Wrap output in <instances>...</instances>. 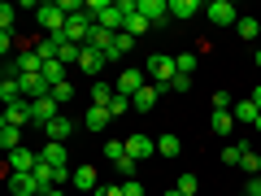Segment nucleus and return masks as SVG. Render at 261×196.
<instances>
[{
	"label": "nucleus",
	"instance_id": "nucleus-45",
	"mask_svg": "<svg viewBox=\"0 0 261 196\" xmlns=\"http://www.w3.org/2000/svg\"><path fill=\"white\" fill-rule=\"evenodd\" d=\"M252 65H257V70H261V48H257V53H252Z\"/></svg>",
	"mask_w": 261,
	"mask_h": 196
},
{
	"label": "nucleus",
	"instance_id": "nucleus-15",
	"mask_svg": "<svg viewBox=\"0 0 261 196\" xmlns=\"http://www.w3.org/2000/svg\"><path fill=\"white\" fill-rule=\"evenodd\" d=\"M196 13H205V5H200V0H170V18L187 22V18H196Z\"/></svg>",
	"mask_w": 261,
	"mask_h": 196
},
{
	"label": "nucleus",
	"instance_id": "nucleus-1",
	"mask_svg": "<svg viewBox=\"0 0 261 196\" xmlns=\"http://www.w3.org/2000/svg\"><path fill=\"white\" fill-rule=\"evenodd\" d=\"M144 75L152 79V87H170V83L178 79L174 57H170V53H152V57H148V70H144Z\"/></svg>",
	"mask_w": 261,
	"mask_h": 196
},
{
	"label": "nucleus",
	"instance_id": "nucleus-40",
	"mask_svg": "<svg viewBox=\"0 0 261 196\" xmlns=\"http://www.w3.org/2000/svg\"><path fill=\"white\" fill-rule=\"evenodd\" d=\"M122 192H126V196H144V183H140V179H126V183H122Z\"/></svg>",
	"mask_w": 261,
	"mask_h": 196
},
{
	"label": "nucleus",
	"instance_id": "nucleus-44",
	"mask_svg": "<svg viewBox=\"0 0 261 196\" xmlns=\"http://www.w3.org/2000/svg\"><path fill=\"white\" fill-rule=\"evenodd\" d=\"M252 101H257V109H261V83H257V87H252Z\"/></svg>",
	"mask_w": 261,
	"mask_h": 196
},
{
	"label": "nucleus",
	"instance_id": "nucleus-39",
	"mask_svg": "<svg viewBox=\"0 0 261 196\" xmlns=\"http://www.w3.org/2000/svg\"><path fill=\"white\" fill-rule=\"evenodd\" d=\"M109 113H113V118L130 113V96H113V101H109Z\"/></svg>",
	"mask_w": 261,
	"mask_h": 196
},
{
	"label": "nucleus",
	"instance_id": "nucleus-27",
	"mask_svg": "<svg viewBox=\"0 0 261 196\" xmlns=\"http://www.w3.org/2000/svg\"><path fill=\"white\" fill-rule=\"evenodd\" d=\"M13 22H18V5H0V35H13Z\"/></svg>",
	"mask_w": 261,
	"mask_h": 196
},
{
	"label": "nucleus",
	"instance_id": "nucleus-3",
	"mask_svg": "<svg viewBox=\"0 0 261 196\" xmlns=\"http://www.w3.org/2000/svg\"><path fill=\"white\" fill-rule=\"evenodd\" d=\"M152 153H157V140H152L148 131H135V135H126V157H135V161H148Z\"/></svg>",
	"mask_w": 261,
	"mask_h": 196
},
{
	"label": "nucleus",
	"instance_id": "nucleus-47",
	"mask_svg": "<svg viewBox=\"0 0 261 196\" xmlns=\"http://www.w3.org/2000/svg\"><path fill=\"white\" fill-rule=\"evenodd\" d=\"M252 127H257V131H261V118H257V122H252Z\"/></svg>",
	"mask_w": 261,
	"mask_h": 196
},
{
	"label": "nucleus",
	"instance_id": "nucleus-42",
	"mask_svg": "<svg viewBox=\"0 0 261 196\" xmlns=\"http://www.w3.org/2000/svg\"><path fill=\"white\" fill-rule=\"evenodd\" d=\"M244 196H261V175L248 179V187H244Z\"/></svg>",
	"mask_w": 261,
	"mask_h": 196
},
{
	"label": "nucleus",
	"instance_id": "nucleus-32",
	"mask_svg": "<svg viewBox=\"0 0 261 196\" xmlns=\"http://www.w3.org/2000/svg\"><path fill=\"white\" fill-rule=\"evenodd\" d=\"M148 27H152V22L144 18V13H130V18H126V35H148Z\"/></svg>",
	"mask_w": 261,
	"mask_h": 196
},
{
	"label": "nucleus",
	"instance_id": "nucleus-26",
	"mask_svg": "<svg viewBox=\"0 0 261 196\" xmlns=\"http://www.w3.org/2000/svg\"><path fill=\"white\" fill-rule=\"evenodd\" d=\"M248 149H252L248 140H235V144H226V149H222V161H226V166H240V161H244V153H248Z\"/></svg>",
	"mask_w": 261,
	"mask_h": 196
},
{
	"label": "nucleus",
	"instance_id": "nucleus-20",
	"mask_svg": "<svg viewBox=\"0 0 261 196\" xmlns=\"http://www.w3.org/2000/svg\"><path fill=\"white\" fill-rule=\"evenodd\" d=\"M130 48H135V35H126V31H118V35H113V48L105 53V61H118V57H126Z\"/></svg>",
	"mask_w": 261,
	"mask_h": 196
},
{
	"label": "nucleus",
	"instance_id": "nucleus-34",
	"mask_svg": "<svg viewBox=\"0 0 261 196\" xmlns=\"http://www.w3.org/2000/svg\"><path fill=\"white\" fill-rule=\"evenodd\" d=\"M105 157H109V161H122V157H126V140H109V144H105Z\"/></svg>",
	"mask_w": 261,
	"mask_h": 196
},
{
	"label": "nucleus",
	"instance_id": "nucleus-30",
	"mask_svg": "<svg viewBox=\"0 0 261 196\" xmlns=\"http://www.w3.org/2000/svg\"><path fill=\"white\" fill-rule=\"evenodd\" d=\"M231 127H235V113L231 109H218L214 113V131H218V135H231Z\"/></svg>",
	"mask_w": 261,
	"mask_h": 196
},
{
	"label": "nucleus",
	"instance_id": "nucleus-37",
	"mask_svg": "<svg viewBox=\"0 0 261 196\" xmlns=\"http://www.w3.org/2000/svg\"><path fill=\"white\" fill-rule=\"evenodd\" d=\"M218 109H235V96L226 92V87H218V92H214V113Z\"/></svg>",
	"mask_w": 261,
	"mask_h": 196
},
{
	"label": "nucleus",
	"instance_id": "nucleus-38",
	"mask_svg": "<svg viewBox=\"0 0 261 196\" xmlns=\"http://www.w3.org/2000/svg\"><path fill=\"white\" fill-rule=\"evenodd\" d=\"M53 101H57V105L74 101V83H57V87H53Z\"/></svg>",
	"mask_w": 261,
	"mask_h": 196
},
{
	"label": "nucleus",
	"instance_id": "nucleus-8",
	"mask_svg": "<svg viewBox=\"0 0 261 196\" xmlns=\"http://www.w3.org/2000/svg\"><path fill=\"white\" fill-rule=\"evenodd\" d=\"M35 166H39V153H31V149H13V153H9V166H5V175H31Z\"/></svg>",
	"mask_w": 261,
	"mask_h": 196
},
{
	"label": "nucleus",
	"instance_id": "nucleus-2",
	"mask_svg": "<svg viewBox=\"0 0 261 196\" xmlns=\"http://www.w3.org/2000/svg\"><path fill=\"white\" fill-rule=\"evenodd\" d=\"M35 22H39V31H44V35H61L70 18H65V9L57 5V0H44V5L35 9Z\"/></svg>",
	"mask_w": 261,
	"mask_h": 196
},
{
	"label": "nucleus",
	"instance_id": "nucleus-6",
	"mask_svg": "<svg viewBox=\"0 0 261 196\" xmlns=\"http://www.w3.org/2000/svg\"><path fill=\"white\" fill-rule=\"evenodd\" d=\"M144 79H148V75L130 65V70H122V75L113 79V92H118V96H135V92H140V87H148V83H144Z\"/></svg>",
	"mask_w": 261,
	"mask_h": 196
},
{
	"label": "nucleus",
	"instance_id": "nucleus-12",
	"mask_svg": "<svg viewBox=\"0 0 261 196\" xmlns=\"http://www.w3.org/2000/svg\"><path fill=\"white\" fill-rule=\"evenodd\" d=\"M44 135H48L53 144H65L70 135H74V122H70V118H53V122L44 127Z\"/></svg>",
	"mask_w": 261,
	"mask_h": 196
},
{
	"label": "nucleus",
	"instance_id": "nucleus-25",
	"mask_svg": "<svg viewBox=\"0 0 261 196\" xmlns=\"http://www.w3.org/2000/svg\"><path fill=\"white\" fill-rule=\"evenodd\" d=\"M57 61H61V65H79V61H83V48L70 44V39L61 35V53H57Z\"/></svg>",
	"mask_w": 261,
	"mask_h": 196
},
{
	"label": "nucleus",
	"instance_id": "nucleus-24",
	"mask_svg": "<svg viewBox=\"0 0 261 196\" xmlns=\"http://www.w3.org/2000/svg\"><path fill=\"white\" fill-rule=\"evenodd\" d=\"M65 70H70V65H61V61H44V70H39V75H44L48 87H57V83H65Z\"/></svg>",
	"mask_w": 261,
	"mask_h": 196
},
{
	"label": "nucleus",
	"instance_id": "nucleus-36",
	"mask_svg": "<svg viewBox=\"0 0 261 196\" xmlns=\"http://www.w3.org/2000/svg\"><path fill=\"white\" fill-rule=\"evenodd\" d=\"M174 187H178L183 196H196V187H200V179H196L192 170H187V175H178V183H174Z\"/></svg>",
	"mask_w": 261,
	"mask_h": 196
},
{
	"label": "nucleus",
	"instance_id": "nucleus-23",
	"mask_svg": "<svg viewBox=\"0 0 261 196\" xmlns=\"http://www.w3.org/2000/svg\"><path fill=\"white\" fill-rule=\"evenodd\" d=\"M0 149H5V153L22 149V127H9V122H0Z\"/></svg>",
	"mask_w": 261,
	"mask_h": 196
},
{
	"label": "nucleus",
	"instance_id": "nucleus-21",
	"mask_svg": "<svg viewBox=\"0 0 261 196\" xmlns=\"http://www.w3.org/2000/svg\"><path fill=\"white\" fill-rule=\"evenodd\" d=\"M196 65H200V53H192V48H187V53H174V70H178L183 79L196 75Z\"/></svg>",
	"mask_w": 261,
	"mask_h": 196
},
{
	"label": "nucleus",
	"instance_id": "nucleus-18",
	"mask_svg": "<svg viewBox=\"0 0 261 196\" xmlns=\"http://www.w3.org/2000/svg\"><path fill=\"white\" fill-rule=\"evenodd\" d=\"M5 122H9V127H27V122H31V101L5 105Z\"/></svg>",
	"mask_w": 261,
	"mask_h": 196
},
{
	"label": "nucleus",
	"instance_id": "nucleus-11",
	"mask_svg": "<svg viewBox=\"0 0 261 196\" xmlns=\"http://www.w3.org/2000/svg\"><path fill=\"white\" fill-rule=\"evenodd\" d=\"M39 157H44L48 166H57V170H70V153H65V144H53V140H48L44 149H39Z\"/></svg>",
	"mask_w": 261,
	"mask_h": 196
},
{
	"label": "nucleus",
	"instance_id": "nucleus-41",
	"mask_svg": "<svg viewBox=\"0 0 261 196\" xmlns=\"http://www.w3.org/2000/svg\"><path fill=\"white\" fill-rule=\"evenodd\" d=\"M92 196H126V192H122V187H113V183H100Z\"/></svg>",
	"mask_w": 261,
	"mask_h": 196
},
{
	"label": "nucleus",
	"instance_id": "nucleus-35",
	"mask_svg": "<svg viewBox=\"0 0 261 196\" xmlns=\"http://www.w3.org/2000/svg\"><path fill=\"white\" fill-rule=\"evenodd\" d=\"M240 170H244L248 179H252V175H261V157H257V153L248 149V153H244V161H240Z\"/></svg>",
	"mask_w": 261,
	"mask_h": 196
},
{
	"label": "nucleus",
	"instance_id": "nucleus-10",
	"mask_svg": "<svg viewBox=\"0 0 261 196\" xmlns=\"http://www.w3.org/2000/svg\"><path fill=\"white\" fill-rule=\"evenodd\" d=\"M96 27H105V31H113V35H118V31H126V13L118 9V0H109V9H105L100 18H96Z\"/></svg>",
	"mask_w": 261,
	"mask_h": 196
},
{
	"label": "nucleus",
	"instance_id": "nucleus-28",
	"mask_svg": "<svg viewBox=\"0 0 261 196\" xmlns=\"http://www.w3.org/2000/svg\"><path fill=\"white\" fill-rule=\"evenodd\" d=\"M235 35H240V39H248V44H252V39L261 35V22H257V18H240V22H235Z\"/></svg>",
	"mask_w": 261,
	"mask_h": 196
},
{
	"label": "nucleus",
	"instance_id": "nucleus-19",
	"mask_svg": "<svg viewBox=\"0 0 261 196\" xmlns=\"http://www.w3.org/2000/svg\"><path fill=\"white\" fill-rule=\"evenodd\" d=\"M70 183H74L79 192H96V187H100V179H96L92 166H74V179H70Z\"/></svg>",
	"mask_w": 261,
	"mask_h": 196
},
{
	"label": "nucleus",
	"instance_id": "nucleus-4",
	"mask_svg": "<svg viewBox=\"0 0 261 196\" xmlns=\"http://www.w3.org/2000/svg\"><path fill=\"white\" fill-rule=\"evenodd\" d=\"M205 18L214 22V27H235V22H240V9H235L231 0H214V5H205Z\"/></svg>",
	"mask_w": 261,
	"mask_h": 196
},
{
	"label": "nucleus",
	"instance_id": "nucleus-7",
	"mask_svg": "<svg viewBox=\"0 0 261 196\" xmlns=\"http://www.w3.org/2000/svg\"><path fill=\"white\" fill-rule=\"evenodd\" d=\"M53 118H61V105H57L53 96H39V101H31V122H35V127H48Z\"/></svg>",
	"mask_w": 261,
	"mask_h": 196
},
{
	"label": "nucleus",
	"instance_id": "nucleus-14",
	"mask_svg": "<svg viewBox=\"0 0 261 196\" xmlns=\"http://www.w3.org/2000/svg\"><path fill=\"white\" fill-rule=\"evenodd\" d=\"M109 118H113V113L105 109V105H87V113H83V127H87V131H105V127H109Z\"/></svg>",
	"mask_w": 261,
	"mask_h": 196
},
{
	"label": "nucleus",
	"instance_id": "nucleus-16",
	"mask_svg": "<svg viewBox=\"0 0 261 196\" xmlns=\"http://www.w3.org/2000/svg\"><path fill=\"white\" fill-rule=\"evenodd\" d=\"M157 96H161V92H157L152 83H148V87H140V92L130 96V109H135V113H148L152 105H157Z\"/></svg>",
	"mask_w": 261,
	"mask_h": 196
},
{
	"label": "nucleus",
	"instance_id": "nucleus-43",
	"mask_svg": "<svg viewBox=\"0 0 261 196\" xmlns=\"http://www.w3.org/2000/svg\"><path fill=\"white\" fill-rule=\"evenodd\" d=\"M44 196H65V187H48V192Z\"/></svg>",
	"mask_w": 261,
	"mask_h": 196
},
{
	"label": "nucleus",
	"instance_id": "nucleus-31",
	"mask_svg": "<svg viewBox=\"0 0 261 196\" xmlns=\"http://www.w3.org/2000/svg\"><path fill=\"white\" fill-rule=\"evenodd\" d=\"M113 96H118V92H113L109 83H92V105H105V109H109Z\"/></svg>",
	"mask_w": 261,
	"mask_h": 196
},
{
	"label": "nucleus",
	"instance_id": "nucleus-5",
	"mask_svg": "<svg viewBox=\"0 0 261 196\" xmlns=\"http://www.w3.org/2000/svg\"><path fill=\"white\" fill-rule=\"evenodd\" d=\"M9 70H13L18 79H27V75H39V70H44V61H39V53H35V48H22V53L9 61Z\"/></svg>",
	"mask_w": 261,
	"mask_h": 196
},
{
	"label": "nucleus",
	"instance_id": "nucleus-33",
	"mask_svg": "<svg viewBox=\"0 0 261 196\" xmlns=\"http://www.w3.org/2000/svg\"><path fill=\"white\" fill-rule=\"evenodd\" d=\"M113 170H118V175H122V183H126V179H135L140 161H135V157H122V161H113Z\"/></svg>",
	"mask_w": 261,
	"mask_h": 196
},
{
	"label": "nucleus",
	"instance_id": "nucleus-17",
	"mask_svg": "<svg viewBox=\"0 0 261 196\" xmlns=\"http://www.w3.org/2000/svg\"><path fill=\"white\" fill-rule=\"evenodd\" d=\"M105 53H92V48H83V61H79V70H83V75H92V79H100V70H105Z\"/></svg>",
	"mask_w": 261,
	"mask_h": 196
},
{
	"label": "nucleus",
	"instance_id": "nucleus-29",
	"mask_svg": "<svg viewBox=\"0 0 261 196\" xmlns=\"http://www.w3.org/2000/svg\"><path fill=\"white\" fill-rule=\"evenodd\" d=\"M178 149H183V144H178V135H174V131H166V135H157V153H161V157H174Z\"/></svg>",
	"mask_w": 261,
	"mask_h": 196
},
{
	"label": "nucleus",
	"instance_id": "nucleus-46",
	"mask_svg": "<svg viewBox=\"0 0 261 196\" xmlns=\"http://www.w3.org/2000/svg\"><path fill=\"white\" fill-rule=\"evenodd\" d=\"M166 196H183V192H178V187H170V192H166Z\"/></svg>",
	"mask_w": 261,
	"mask_h": 196
},
{
	"label": "nucleus",
	"instance_id": "nucleus-22",
	"mask_svg": "<svg viewBox=\"0 0 261 196\" xmlns=\"http://www.w3.org/2000/svg\"><path fill=\"white\" fill-rule=\"evenodd\" d=\"M231 113H235V122H248V127L261 118V109H257V101H252V96H248V101H235Z\"/></svg>",
	"mask_w": 261,
	"mask_h": 196
},
{
	"label": "nucleus",
	"instance_id": "nucleus-13",
	"mask_svg": "<svg viewBox=\"0 0 261 196\" xmlns=\"http://www.w3.org/2000/svg\"><path fill=\"white\" fill-rule=\"evenodd\" d=\"M140 13L152 22V27H157V22L170 18V0H140Z\"/></svg>",
	"mask_w": 261,
	"mask_h": 196
},
{
	"label": "nucleus",
	"instance_id": "nucleus-9",
	"mask_svg": "<svg viewBox=\"0 0 261 196\" xmlns=\"http://www.w3.org/2000/svg\"><path fill=\"white\" fill-rule=\"evenodd\" d=\"M5 179H9V192H13V196H44L35 170H31V175H5Z\"/></svg>",
	"mask_w": 261,
	"mask_h": 196
}]
</instances>
